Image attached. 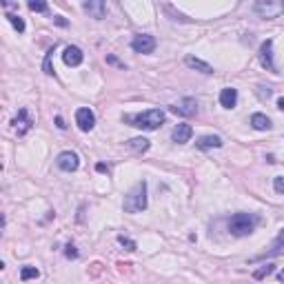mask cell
<instances>
[{
  "label": "cell",
  "instance_id": "5bb4252c",
  "mask_svg": "<svg viewBox=\"0 0 284 284\" xmlns=\"http://www.w3.org/2000/svg\"><path fill=\"white\" fill-rule=\"evenodd\" d=\"M14 125H16L18 136H25V133H27L29 129L34 127V120H32V118H29L27 109H20V111H18V118H16V120H14Z\"/></svg>",
  "mask_w": 284,
  "mask_h": 284
},
{
  "label": "cell",
  "instance_id": "e0dca14e",
  "mask_svg": "<svg viewBox=\"0 0 284 284\" xmlns=\"http://www.w3.org/2000/svg\"><path fill=\"white\" fill-rule=\"evenodd\" d=\"M195 147L198 149H220L222 147V138L220 136H202V138H198Z\"/></svg>",
  "mask_w": 284,
  "mask_h": 284
},
{
  "label": "cell",
  "instance_id": "836d02e7",
  "mask_svg": "<svg viewBox=\"0 0 284 284\" xmlns=\"http://www.w3.org/2000/svg\"><path fill=\"white\" fill-rule=\"evenodd\" d=\"M280 280H282V282H284V271H282V273H280Z\"/></svg>",
  "mask_w": 284,
  "mask_h": 284
},
{
  "label": "cell",
  "instance_id": "52a82bcc",
  "mask_svg": "<svg viewBox=\"0 0 284 284\" xmlns=\"http://www.w3.org/2000/svg\"><path fill=\"white\" fill-rule=\"evenodd\" d=\"M275 255H284V229L277 233V237L273 240V244L268 246V249L264 253H260V255H255V257H251V264L253 262H260V260H266V257H275Z\"/></svg>",
  "mask_w": 284,
  "mask_h": 284
},
{
  "label": "cell",
  "instance_id": "44dd1931",
  "mask_svg": "<svg viewBox=\"0 0 284 284\" xmlns=\"http://www.w3.org/2000/svg\"><path fill=\"white\" fill-rule=\"evenodd\" d=\"M7 20L14 25V29H16L18 34H23V32H25V20L20 18V16H16V14H7Z\"/></svg>",
  "mask_w": 284,
  "mask_h": 284
},
{
  "label": "cell",
  "instance_id": "4316f807",
  "mask_svg": "<svg viewBox=\"0 0 284 284\" xmlns=\"http://www.w3.org/2000/svg\"><path fill=\"white\" fill-rule=\"evenodd\" d=\"M257 98H260V100H268V98H271V89H268V87H257Z\"/></svg>",
  "mask_w": 284,
  "mask_h": 284
},
{
  "label": "cell",
  "instance_id": "2e32d148",
  "mask_svg": "<svg viewBox=\"0 0 284 284\" xmlns=\"http://www.w3.org/2000/svg\"><path fill=\"white\" fill-rule=\"evenodd\" d=\"M184 65L191 67V69H195V71H200V74H204V76L213 74V67H211L209 63H204V60L195 58V56H187V58H184Z\"/></svg>",
  "mask_w": 284,
  "mask_h": 284
},
{
  "label": "cell",
  "instance_id": "4fadbf2b",
  "mask_svg": "<svg viewBox=\"0 0 284 284\" xmlns=\"http://www.w3.org/2000/svg\"><path fill=\"white\" fill-rule=\"evenodd\" d=\"M191 136H193V127L191 125H178L171 133V140L175 144H184V142L191 140Z\"/></svg>",
  "mask_w": 284,
  "mask_h": 284
},
{
  "label": "cell",
  "instance_id": "7402d4cb",
  "mask_svg": "<svg viewBox=\"0 0 284 284\" xmlns=\"http://www.w3.org/2000/svg\"><path fill=\"white\" fill-rule=\"evenodd\" d=\"M273 271H275V266H273V264H264V266H260L255 273H253V277H255V280H264V277L271 275Z\"/></svg>",
  "mask_w": 284,
  "mask_h": 284
},
{
  "label": "cell",
  "instance_id": "6da1fadb",
  "mask_svg": "<svg viewBox=\"0 0 284 284\" xmlns=\"http://www.w3.org/2000/svg\"><path fill=\"white\" fill-rule=\"evenodd\" d=\"M167 116L162 109H147L142 113H133V116H125V122H129L131 127H138L142 131H156L158 127L164 125Z\"/></svg>",
  "mask_w": 284,
  "mask_h": 284
},
{
  "label": "cell",
  "instance_id": "7c38bea8",
  "mask_svg": "<svg viewBox=\"0 0 284 284\" xmlns=\"http://www.w3.org/2000/svg\"><path fill=\"white\" fill-rule=\"evenodd\" d=\"M82 9L96 20H102L107 16V5L102 3V0H87V3L82 5Z\"/></svg>",
  "mask_w": 284,
  "mask_h": 284
},
{
  "label": "cell",
  "instance_id": "603a6c76",
  "mask_svg": "<svg viewBox=\"0 0 284 284\" xmlns=\"http://www.w3.org/2000/svg\"><path fill=\"white\" fill-rule=\"evenodd\" d=\"M51 56H54V49H49L47 51V56H45V63H43V71L47 76H56V69L51 67Z\"/></svg>",
  "mask_w": 284,
  "mask_h": 284
},
{
  "label": "cell",
  "instance_id": "9a60e30c",
  "mask_svg": "<svg viewBox=\"0 0 284 284\" xmlns=\"http://www.w3.org/2000/svg\"><path fill=\"white\" fill-rule=\"evenodd\" d=\"M220 105L224 107V109H233L237 105V89H233V87H224V89L220 91Z\"/></svg>",
  "mask_w": 284,
  "mask_h": 284
},
{
  "label": "cell",
  "instance_id": "5b68a950",
  "mask_svg": "<svg viewBox=\"0 0 284 284\" xmlns=\"http://www.w3.org/2000/svg\"><path fill=\"white\" fill-rule=\"evenodd\" d=\"M175 116H182V118H191L195 116V111H198V102H195V98H182V100L173 102L171 107H169Z\"/></svg>",
  "mask_w": 284,
  "mask_h": 284
},
{
  "label": "cell",
  "instance_id": "4dcf8cb0",
  "mask_svg": "<svg viewBox=\"0 0 284 284\" xmlns=\"http://www.w3.org/2000/svg\"><path fill=\"white\" fill-rule=\"evenodd\" d=\"M56 125H58V129H67V125H65V120H63V118H56Z\"/></svg>",
  "mask_w": 284,
  "mask_h": 284
},
{
  "label": "cell",
  "instance_id": "ffe728a7",
  "mask_svg": "<svg viewBox=\"0 0 284 284\" xmlns=\"http://www.w3.org/2000/svg\"><path fill=\"white\" fill-rule=\"evenodd\" d=\"M36 277H40V271L36 266H23V268H20V280H23V282L36 280Z\"/></svg>",
  "mask_w": 284,
  "mask_h": 284
},
{
  "label": "cell",
  "instance_id": "cb8c5ba5",
  "mask_svg": "<svg viewBox=\"0 0 284 284\" xmlns=\"http://www.w3.org/2000/svg\"><path fill=\"white\" fill-rule=\"evenodd\" d=\"M29 9H32V12H38V14H47V3H43V0H32V3H29Z\"/></svg>",
  "mask_w": 284,
  "mask_h": 284
},
{
  "label": "cell",
  "instance_id": "ba28073f",
  "mask_svg": "<svg viewBox=\"0 0 284 284\" xmlns=\"http://www.w3.org/2000/svg\"><path fill=\"white\" fill-rule=\"evenodd\" d=\"M56 164H58V169L71 173L80 167V158L76 151H63V153H58V158H56Z\"/></svg>",
  "mask_w": 284,
  "mask_h": 284
},
{
  "label": "cell",
  "instance_id": "83f0119b",
  "mask_svg": "<svg viewBox=\"0 0 284 284\" xmlns=\"http://www.w3.org/2000/svg\"><path fill=\"white\" fill-rule=\"evenodd\" d=\"M65 255L69 257V260H76V257H78V251H76L74 244H67V246H65Z\"/></svg>",
  "mask_w": 284,
  "mask_h": 284
},
{
  "label": "cell",
  "instance_id": "ac0fdd59",
  "mask_svg": "<svg viewBox=\"0 0 284 284\" xmlns=\"http://www.w3.org/2000/svg\"><path fill=\"white\" fill-rule=\"evenodd\" d=\"M251 127L255 129V131H268L273 125H271V120H268L264 113H253L251 116Z\"/></svg>",
  "mask_w": 284,
  "mask_h": 284
},
{
  "label": "cell",
  "instance_id": "30bf717a",
  "mask_svg": "<svg viewBox=\"0 0 284 284\" xmlns=\"http://www.w3.org/2000/svg\"><path fill=\"white\" fill-rule=\"evenodd\" d=\"M260 63L266 71H275V63H273V40H264L260 45Z\"/></svg>",
  "mask_w": 284,
  "mask_h": 284
},
{
  "label": "cell",
  "instance_id": "d4e9b609",
  "mask_svg": "<svg viewBox=\"0 0 284 284\" xmlns=\"http://www.w3.org/2000/svg\"><path fill=\"white\" fill-rule=\"evenodd\" d=\"M118 242H120L122 246H125L127 251H136L138 249V244L133 240H129V237H125V235H118Z\"/></svg>",
  "mask_w": 284,
  "mask_h": 284
},
{
  "label": "cell",
  "instance_id": "d6a6232c",
  "mask_svg": "<svg viewBox=\"0 0 284 284\" xmlns=\"http://www.w3.org/2000/svg\"><path fill=\"white\" fill-rule=\"evenodd\" d=\"M277 109L284 111V98H280V100H277Z\"/></svg>",
  "mask_w": 284,
  "mask_h": 284
},
{
  "label": "cell",
  "instance_id": "f1b7e54d",
  "mask_svg": "<svg viewBox=\"0 0 284 284\" xmlns=\"http://www.w3.org/2000/svg\"><path fill=\"white\" fill-rule=\"evenodd\" d=\"M54 23L58 25V27H67V25H69V23L65 20V16H54Z\"/></svg>",
  "mask_w": 284,
  "mask_h": 284
},
{
  "label": "cell",
  "instance_id": "d6986e66",
  "mask_svg": "<svg viewBox=\"0 0 284 284\" xmlns=\"http://www.w3.org/2000/svg\"><path fill=\"white\" fill-rule=\"evenodd\" d=\"M127 147L131 149V151L144 153V151H149V147H151V142H149L147 138H131V140H127Z\"/></svg>",
  "mask_w": 284,
  "mask_h": 284
},
{
  "label": "cell",
  "instance_id": "8fae6325",
  "mask_svg": "<svg viewBox=\"0 0 284 284\" xmlns=\"http://www.w3.org/2000/svg\"><path fill=\"white\" fill-rule=\"evenodd\" d=\"M63 60H65L67 67H78V65H82V60H85V54H82L80 47H76V45H69V47H65Z\"/></svg>",
  "mask_w": 284,
  "mask_h": 284
},
{
  "label": "cell",
  "instance_id": "9c48e42d",
  "mask_svg": "<svg viewBox=\"0 0 284 284\" xmlns=\"http://www.w3.org/2000/svg\"><path fill=\"white\" fill-rule=\"evenodd\" d=\"M76 125H78L80 131H91V129L96 127L94 111H91L89 107H80V109L76 111Z\"/></svg>",
  "mask_w": 284,
  "mask_h": 284
},
{
  "label": "cell",
  "instance_id": "277c9868",
  "mask_svg": "<svg viewBox=\"0 0 284 284\" xmlns=\"http://www.w3.org/2000/svg\"><path fill=\"white\" fill-rule=\"evenodd\" d=\"M253 12L260 18H266V20L280 18L284 14V3L282 0H257V3L253 5Z\"/></svg>",
  "mask_w": 284,
  "mask_h": 284
},
{
  "label": "cell",
  "instance_id": "7a4b0ae2",
  "mask_svg": "<svg viewBox=\"0 0 284 284\" xmlns=\"http://www.w3.org/2000/svg\"><path fill=\"white\" fill-rule=\"evenodd\" d=\"M149 200H147V182L140 180V182L133 184V189L125 195V202H122V209L125 213H140V211L147 209Z\"/></svg>",
  "mask_w": 284,
  "mask_h": 284
},
{
  "label": "cell",
  "instance_id": "8992f818",
  "mask_svg": "<svg viewBox=\"0 0 284 284\" xmlns=\"http://www.w3.org/2000/svg\"><path fill=\"white\" fill-rule=\"evenodd\" d=\"M131 49L136 51V54H151V51L156 49V38H153V36H149V34H138V36H133Z\"/></svg>",
  "mask_w": 284,
  "mask_h": 284
},
{
  "label": "cell",
  "instance_id": "f546056e",
  "mask_svg": "<svg viewBox=\"0 0 284 284\" xmlns=\"http://www.w3.org/2000/svg\"><path fill=\"white\" fill-rule=\"evenodd\" d=\"M107 63H111V65H118V67H122V69H125V65H122V63H118V58H113V56H107Z\"/></svg>",
  "mask_w": 284,
  "mask_h": 284
},
{
  "label": "cell",
  "instance_id": "3957f363",
  "mask_svg": "<svg viewBox=\"0 0 284 284\" xmlns=\"http://www.w3.org/2000/svg\"><path fill=\"white\" fill-rule=\"evenodd\" d=\"M257 222H260V218H257L255 213H235L233 218L229 220V233L235 237L251 235L253 231H255Z\"/></svg>",
  "mask_w": 284,
  "mask_h": 284
},
{
  "label": "cell",
  "instance_id": "1f68e13d",
  "mask_svg": "<svg viewBox=\"0 0 284 284\" xmlns=\"http://www.w3.org/2000/svg\"><path fill=\"white\" fill-rule=\"evenodd\" d=\"M96 171H100V173H105V171H107V164H102V162H98V164H96Z\"/></svg>",
  "mask_w": 284,
  "mask_h": 284
},
{
  "label": "cell",
  "instance_id": "484cf974",
  "mask_svg": "<svg viewBox=\"0 0 284 284\" xmlns=\"http://www.w3.org/2000/svg\"><path fill=\"white\" fill-rule=\"evenodd\" d=\"M273 189H275L277 193L284 195V175H277V178L273 180Z\"/></svg>",
  "mask_w": 284,
  "mask_h": 284
}]
</instances>
